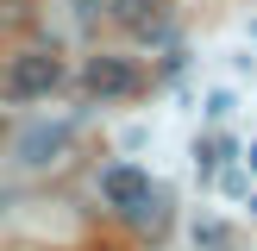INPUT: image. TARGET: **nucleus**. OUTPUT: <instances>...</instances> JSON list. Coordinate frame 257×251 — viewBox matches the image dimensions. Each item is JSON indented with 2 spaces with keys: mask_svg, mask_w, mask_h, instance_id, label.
I'll return each instance as SVG.
<instances>
[{
  "mask_svg": "<svg viewBox=\"0 0 257 251\" xmlns=\"http://www.w3.org/2000/svg\"><path fill=\"white\" fill-rule=\"evenodd\" d=\"M82 88L100 94V100H132V94H145V69L132 57H88L82 63Z\"/></svg>",
  "mask_w": 257,
  "mask_h": 251,
  "instance_id": "1",
  "label": "nucleus"
},
{
  "mask_svg": "<svg viewBox=\"0 0 257 251\" xmlns=\"http://www.w3.org/2000/svg\"><path fill=\"white\" fill-rule=\"evenodd\" d=\"M57 82H63V57L57 50H19V57L7 63V94H19V100L50 94Z\"/></svg>",
  "mask_w": 257,
  "mask_h": 251,
  "instance_id": "2",
  "label": "nucleus"
},
{
  "mask_svg": "<svg viewBox=\"0 0 257 251\" xmlns=\"http://www.w3.org/2000/svg\"><path fill=\"white\" fill-rule=\"evenodd\" d=\"M100 195H107V207L119 213V220H138V213L151 207L157 188H151V176L138 170V163H113V170L100 176Z\"/></svg>",
  "mask_w": 257,
  "mask_h": 251,
  "instance_id": "3",
  "label": "nucleus"
},
{
  "mask_svg": "<svg viewBox=\"0 0 257 251\" xmlns=\"http://www.w3.org/2000/svg\"><path fill=\"white\" fill-rule=\"evenodd\" d=\"M113 25H119L125 38H145V44H163L170 38V7L163 0H107Z\"/></svg>",
  "mask_w": 257,
  "mask_h": 251,
  "instance_id": "4",
  "label": "nucleus"
},
{
  "mask_svg": "<svg viewBox=\"0 0 257 251\" xmlns=\"http://www.w3.org/2000/svg\"><path fill=\"white\" fill-rule=\"evenodd\" d=\"M63 151H69V126L63 119H38L19 132V163H32V170H50Z\"/></svg>",
  "mask_w": 257,
  "mask_h": 251,
  "instance_id": "5",
  "label": "nucleus"
},
{
  "mask_svg": "<svg viewBox=\"0 0 257 251\" xmlns=\"http://www.w3.org/2000/svg\"><path fill=\"white\" fill-rule=\"evenodd\" d=\"M19 7H25V0H0V44H7L13 25H19Z\"/></svg>",
  "mask_w": 257,
  "mask_h": 251,
  "instance_id": "6",
  "label": "nucleus"
},
{
  "mask_svg": "<svg viewBox=\"0 0 257 251\" xmlns=\"http://www.w3.org/2000/svg\"><path fill=\"white\" fill-rule=\"evenodd\" d=\"M94 7H100V0H75V19H82V25H94Z\"/></svg>",
  "mask_w": 257,
  "mask_h": 251,
  "instance_id": "7",
  "label": "nucleus"
},
{
  "mask_svg": "<svg viewBox=\"0 0 257 251\" xmlns=\"http://www.w3.org/2000/svg\"><path fill=\"white\" fill-rule=\"evenodd\" d=\"M245 163H251V170H257V145H251V151H245Z\"/></svg>",
  "mask_w": 257,
  "mask_h": 251,
  "instance_id": "8",
  "label": "nucleus"
},
{
  "mask_svg": "<svg viewBox=\"0 0 257 251\" xmlns=\"http://www.w3.org/2000/svg\"><path fill=\"white\" fill-rule=\"evenodd\" d=\"M94 251H113V245H94Z\"/></svg>",
  "mask_w": 257,
  "mask_h": 251,
  "instance_id": "9",
  "label": "nucleus"
},
{
  "mask_svg": "<svg viewBox=\"0 0 257 251\" xmlns=\"http://www.w3.org/2000/svg\"><path fill=\"white\" fill-rule=\"evenodd\" d=\"M251 213H257V201H251Z\"/></svg>",
  "mask_w": 257,
  "mask_h": 251,
  "instance_id": "10",
  "label": "nucleus"
}]
</instances>
